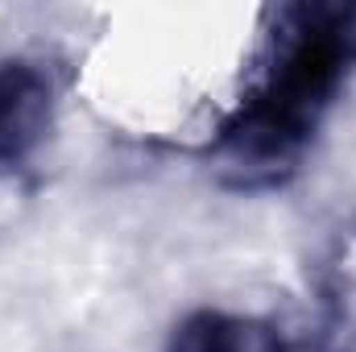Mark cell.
Instances as JSON below:
<instances>
[{
  "label": "cell",
  "instance_id": "cell-1",
  "mask_svg": "<svg viewBox=\"0 0 356 352\" xmlns=\"http://www.w3.org/2000/svg\"><path fill=\"white\" fill-rule=\"evenodd\" d=\"M356 75V0H302L269 13L245 95L207 158L228 186L261 191L298 175L323 116Z\"/></svg>",
  "mask_w": 356,
  "mask_h": 352
},
{
  "label": "cell",
  "instance_id": "cell-2",
  "mask_svg": "<svg viewBox=\"0 0 356 352\" xmlns=\"http://www.w3.org/2000/svg\"><path fill=\"white\" fill-rule=\"evenodd\" d=\"M58 75L42 58L0 63V175H21L33 166L54 133L58 116Z\"/></svg>",
  "mask_w": 356,
  "mask_h": 352
},
{
  "label": "cell",
  "instance_id": "cell-3",
  "mask_svg": "<svg viewBox=\"0 0 356 352\" xmlns=\"http://www.w3.org/2000/svg\"><path fill=\"white\" fill-rule=\"evenodd\" d=\"M266 352H356V323L344 286L323 282L307 311L266 323Z\"/></svg>",
  "mask_w": 356,
  "mask_h": 352
},
{
  "label": "cell",
  "instance_id": "cell-4",
  "mask_svg": "<svg viewBox=\"0 0 356 352\" xmlns=\"http://www.w3.org/2000/svg\"><path fill=\"white\" fill-rule=\"evenodd\" d=\"M166 352H266V323L199 307L175 323Z\"/></svg>",
  "mask_w": 356,
  "mask_h": 352
}]
</instances>
